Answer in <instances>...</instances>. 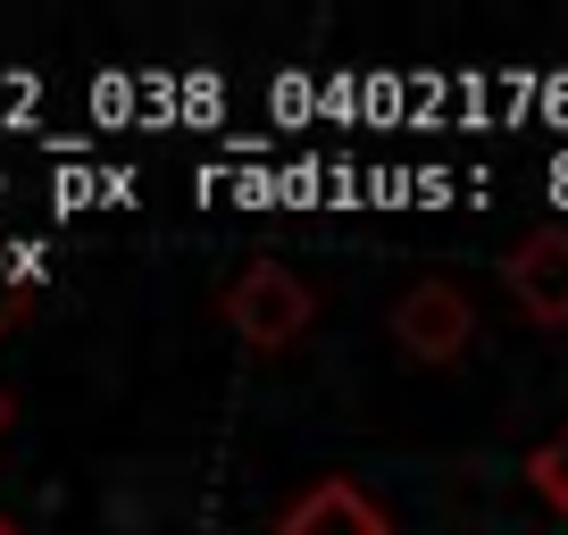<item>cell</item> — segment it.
<instances>
[{
    "label": "cell",
    "mask_w": 568,
    "mask_h": 535,
    "mask_svg": "<svg viewBox=\"0 0 568 535\" xmlns=\"http://www.w3.org/2000/svg\"><path fill=\"white\" fill-rule=\"evenodd\" d=\"M310 310H318V302H310V285L284 260H251L243 276L226 285V326L243 343H260V352H284V343L310 326Z\"/></svg>",
    "instance_id": "obj_1"
},
{
    "label": "cell",
    "mask_w": 568,
    "mask_h": 535,
    "mask_svg": "<svg viewBox=\"0 0 568 535\" xmlns=\"http://www.w3.org/2000/svg\"><path fill=\"white\" fill-rule=\"evenodd\" d=\"M393 335H402L409 360H460L468 335H477V310H468L460 285H444V276H418V285L393 302Z\"/></svg>",
    "instance_id": "obj_2"
},
{
    "label": "cell",
    "mask_w": 568,
    "mask_h": 535,
    "mask_svg": "<svg viewBox=\"0 0 568 535\" xmlns=\"http://www.w3.org/2000/svg\"><path fill=\"white\" fill-rule=\"evenodd\" d=\"M501 285H510V302L527 310L535 326H568V234L560 226L527 234V243L510 251V268H501Z\"/></svg>",
    "instance_id": "obj_3"
},
{
    "label": "cell",
    "mask_w": 568,
    "mask_h": 535,
    "mask_svg": "<svg viewBox=\"0 0 568 535\" xmlns=\"http://www.w3.org/2000/svg\"><path fill=\"white\" fill-rule=\"evenodd\" d=\"M276 535H393V527H385V511H376L352 477H326V485H310V494L284 502Z\"/></svg>",
    "instance_id": "obj_4"
},
{
    "label": "cell",
    "mask_w": 568,
    "mask_h": 535,
    "mask_svg": "<svg viewBox=\"0 0 568 535\" xmlns=\"http://www.w3.org/2000/svg\"><path fill=\"white\" fill-rule=\"evenodd\" d=\"M527 477H535V494L551 502V511L568 518V427L551 435V444H535V461H527Z\"/></svg>",
    "instance_id": "obj_5"
},
{
    "label": "cell",
    "mask_w": 568,
    "mask_h": 535,
    "mask_svg": "<svg viewBox=\"0 0 568 535\" xmlns=\"http://www.w3.org/2000/svg\"><path fill=\"white\" fill-rule=\"evenodd\" d=\"M18 310H26V302H0V326H9V319H18Z\"/></svg>",
    "instance_id": "obj_6"
},
{
    "label": "cell",
    "mask_w": 568,
    "mask_h": 535,
    "mask_svg": "<svg viewBox=\"0 0 568 535\" xmlns=\"http://www.w3.org/2000/svg\"><path fill=\"white\" fill-rule=\"evenodd\" d=\"M0 435H9V393H0Z\"/></svg>",
    "instance_id": "obj_7"
},
{
    "label": "cell",
    "mask_w": 568,
    "mask_h": 535,
    "mask_svg": "<svg viewBox=\"0 0 568 535\" xmlns=\"http://www.w3.org/2000/svg\"><path fill=\"white\" fill-rule=\"evenodd\" d=\"M0 535H18V518H9V511H0Z\"/></svg>",
    "instance_id": "obj_8"
}]
</instances>
